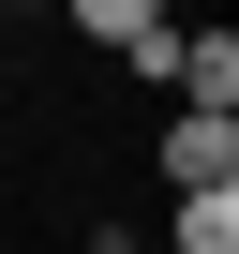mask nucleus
<instances>
[{
	"label": "nucleus",
	"mask_w": 239,
	"mask_h": 254,
	"mask_svg": "<svg viewBox=\"0 0 239 254\" xmlns=\"http://www.w3.org/2000/svg\"><path fill=\"white\" fill-rule=\"evenodd\" d=\"M150 15H165V0H75V30H90V45H105V60H120V45H135V30H150Z\"/></svg>",
	"instance_id": "7ed1b4c3"
},
{
	"label": "nucleus",
	"mask_w": 239,
	"mask_h": 254,
	"mask_svg": "<svg viewBox=\"0 0 239 254\" xmlns=\"http://www.w3.org/2000/svg\"><path fill=\"white\" fill-rule=\"evenodd\" d=\"M165 180H179V194L239 180V120H224V105H179V120H165Z\"/></svg>",
	"instance_id": "f257e3e1"
},
{
	"label": "nucleus",
	"mask_w": 239,
	"mask_h": 254,
	"mask_svg": "<svg viewBox=\"0 0 239 254\" xmlns=\"http://www.w3.org/2000/svg\"><path fill=\"white\" fill-rule=\"evenodd\" d=\"M179 254H239V180H209V194H179Z\"/></svg>",
	"instance_id": "f03ea898"
}]
</instances>
